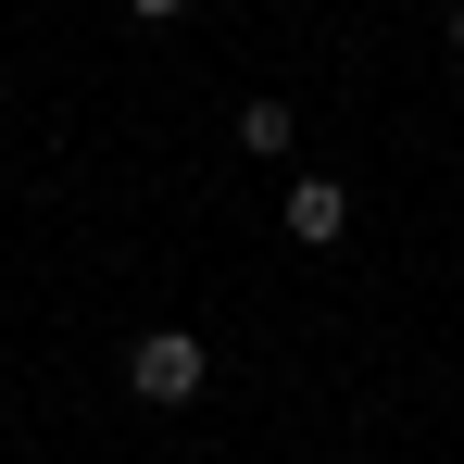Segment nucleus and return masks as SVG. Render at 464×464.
<instances>
[{
	"label": "nucleus",
	"mask_w": 464,
	"mask_h": 464,
	"mask_svg": "<svg viewBox=\"0 0 464 464\" xmlns=\"http://www.w3.org/2000/svg\"><path fill=\"white\" fill-rule=\"evenodd\" d=\"M201 377H214V352H201L188 326H139V339H126V389H139V401H201Z\"/></svg>",
	"instance_id": "1"
},
{
	"label": "nucleus",
	"mask_w": 464,
	"mask_h": 464,
	"mask_svg": "<svg viewBox=\"0 0 464 464\" xmlns=\"http://www.w3.org/2000/svg\"><path fill=\"white\" fill-rule=\"evenodd\" d=\"M339 227H352V188H339V176H302V188H289V238H302V251H339Z\"/></svg>",
	"instance_id": "2"
},
{
	"label": "nucleus",
	"mask_w": 464,
	"mask_h": 464,
	"mask_svg": "<svg viewBox=\"0 0 464 464\" xmlns=\"http://www.w3.org/2000/svg\"><path fill=\"white\" fill-rule=\"evenodd\" d=\"M289 139H302L289 101H238V151H289Z\"/></svg>",
	"instance_id": "3"
},
{
	"label": "nucleus",
	"mask_w": 464,
	"mask_h": 464,
	"mask_svg": "<svg viewBox=\"0 0 464 464\" xmlns=\"http://www.w3.org/2000/svg\"><path fill=\"white\" fill-rule=\"evenodd\" d=\"M176 13H188V0H139V25H176Z\"/></svg>",
	"instance_id": "4"
},
{
	"label": "nucleus",
	"mask_w": 464,
	"mask_h": 464,
	"mask_svg": "<svg viewBox=\"0 0 464 464\" xmlns=\"http://www.w3.org/2000/svg\"><path fill=\"white\" fill-rule=\"evenodd\" d=\"M452 51H464V0H452Z\"/></svg>",
	"instance_id": "5"
}]
</instances>
